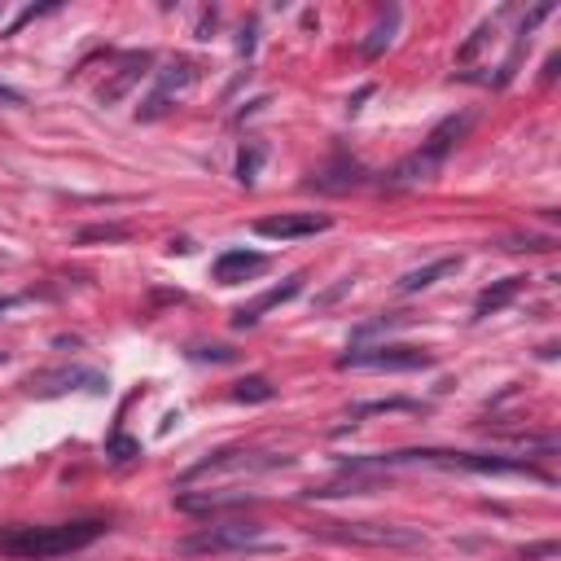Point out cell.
<instances>
[{"instance_id": "6da1fadb", "label": "cell", "mask_w": 561, "mask_h": 561, "mask_svg": "<svg viewBox=\"0 0 561 561\" xmlns=\"http://www.w3.org/2000/svg\"><path fill=\"white\" fill-rule=\"evenodd\" d=\"M105 535V522H58V526H10L0 531V552L10 557H66V552H79L88 544H97Z\"/></svg>"}, {"instance_id": "7a4b0ae2", "label": "cell", "mask_w": 561, "mask_h": 561, "mask_svg": "<svg viewBox=\"0 0 561 561\" xmlns=\"http://www.w3.org/2000/svg\"><path fill=\"white\" fill-rule=\"evenodd\" d=\"M277 539H264L255 522H211L176 544L180 557H238V552H277Z\"/></svg>"}, {"instance_id": "3957f363", "label": "cell", "mask_w": 561, "mask_h": 561, "mask_svg": "<svg viewBox=\"0 0 561 561\" xmlns=\"http://www.w3.org/2000/svg\"><path fill=\"white\" fill-rule=\"evenodd\" d=\"M466 132V119H447L412 158H404L395 171H391V189H408V184H421V180H430L438 167H443V158H447V150H452V141Z\"/></svg>"}, {"instance_id": "277c9868", "label": "cell", "mask_w": 561, "mask_h": 561, "mask_svg": "<svg viewBox=\"0 0 561 561\" xmlns=\"http://www.w3.org/2000/svg\"><path fill=\"white\" fill-rule=\"evenodd\" d=\"M320 535L343 539V544H373V548H425L421 531L391 526V522H324Z\"/></svg>"}, {"instance_id": "5b68a950", "label": "cell", "mask_w": 561, "mask_h": 561, "mask_svg": "<svg viewBox=\"0 0 561 561\" xmlns=\"http://www.w3.org/2000/svg\"><path fill=\"white\" fill-rule=\"evenodd\" d=\"M430 365H434V356L421 347H369V352L339 356V369H378V373H417Z\"/></svg>"}, {"instance_id": "8992f818", "label": "cell", "mask_w": 561, "mask_h": 561, "mask_svg": "<svg viewBox=\"0 0 561 561\" xmlns=\"http://www.w3.org/2000/svg\"><path fill=\"white\" fill-rule=\"evenodd\" d=\"M329 229H333V219L329 215H311V211L255 219V233L268 238V242H303V238H316V233H329Z\"/></svg>"}, {"instance_id": "52a82bcc", "label": "cell", "mask_w": 561, "mask_h": 561, "mask_svg": "<svg viewBox=\"0 0 561 561\" xmlns=\"http://www.w3.org/2000/svg\"><path fill=\"white\" fill-rule=\"evenodd\" d=\"M264 268H268V255H255V251H224L211 272H215L219 285H242V281L259 277Z\"/></svg>"}, {"instance_id": "ba28073f", "label": "cell", "mask_w": 561, "mask_h": 561, "mask_svg": "<svg viewBox=\"0 0 561 561\" xmlns=\"http://www.w3.org/2000/svg\"><path fill=\"white\" fill-rule=\"evenodd\" d=\"M193 79H197V66H193V62H171V66H167V75H163V88H158V92L145 101L141 119H158L163 110H167V101H171V97H180V92H184Z\"/></svg>"}, {"instance_id": "9c48e42d", "label": "cell", "mask_w": 561, "mask_h": 561, "mask_svg": "<svg viewBox=\"0 0 561 561\" xmlns=\"http://www.w3.org/2000/svg\"><path fill=\"white\" fill-rule=\"evenodd\" d=\"M298 290H303V272H294L285 285H272V290H264L255 303H246V307L233 316V324H238V329H251V324H259V320H264V311H272V307H281V303H290Z\"/></svg>"}, {"instance_id": "30bf717a", "label": "cell", "mask_w": 561, "mask_h": 561, "mask_svg": "<svg viewBox=\"0 0 561 561\" xmlns=\"http://www.w3.org/2000/svg\"><path fill=\"white\" fill-rule=\"evenodd\" d=\"M518 294H522V277H505V281H496L492 290H483V294H479V303H474V316H479V320H487V316L505 311V307H509Z\"/></svg>"}, {"instance_id": "8fae6325", "label": "cell", "mask_w": 561, "mask_h": 561, "mask_svg": "<svg viewBox=\"0 0 561 561\" xmlns=\"http://www.w3.org/2000/svg\"><path fill=\"white\" fill-rule=\"evenodd\" d=\"M457 268H461V259H434V264H425V268L399 277V294H421V290H430L438 277H452Z\"/></svg>"}, {"instance_id": "7c38bea8", "label": "cell", "mask_w": 561, "mask_h": 561, "mask_svg": "<svg viewBox=\"0 0 561 561\" xmlns=\"http://www.w3.org/2000/svg\"><path fill=\"white\" fill-rule=\"evenodd\" d=\"M184 513H215V509H238V505H251L246 492H233V496H180L176 500Z\"/></svg>"}, {"instance_id": "4fadbf2b", "label": "cell", "mask_w": 561, "mask_h": 561, "mask_svg": "<svg viewBox=\"0 0 561 561\" xmlns=\"http://www.w3.org/2000/svg\"><path fill=\"white\" fill-rule=\"evenodd\" d=\"M412 408H417L412 399H373V404H356L347 417L360 421V417H373V412H412Z\"/></svg>"}, {"instance_id": "5bb4252c", "label": "cell", "mask_w": 561, "mask_h": 561, "mask_svg": "<svg viewBox=\"0 0 561 561\" xmlns=\"http://www.w3.org/2000/svg\"><path fill=\"white\" fill-rule=\"evenodd\" d=\"M408 324V316H382V320H369V324H360L356 333H352V343H369L373 333H395V329H404Z\"/></svg>"}, {"instance_id": "9a60e30c", "label": "cell", "mask_w": 561, "mask_h": 561, "mask_svg": "<svg viewBox=\"0 0 561 561\" xmlns=\"http://www.w3.org/2000/svg\"><path fill=\"white\" fill-rule=\"evenodd\" d=\"M395 23H399V10H391V14H386V23H382V27H378V31H373L365 44H360V53H365V58H378V53L391 44V31H395Z\"/></svg>"}, {"instance_id": "2e32d148", "label": "cell", "mask_w": 561, "mask_h": 561, "mask_svg": "<svg viewBox=\"0 0 561 561\" xmlns=\"http://www.w3.org/2000/svg\"><path fill=\"white\" fill-rule=\"evenodd\" d=\"M233 399L238 404H264V399H272V386H268V378H246V382H238Z\"/></svg>"}, {"instance_id": "e0dca14e", "label": "cell", "mask_w": 561, "mask_h": 561, "mask_svg": "<svg viewBox=\"0 0 561 561\" xmlns=\"http://www.w3.org/2000/svg\"><path fill=\"white\" fill-rule=\"evenodd\" d=\"M101 238H105V242H124L128 229H124V224H105V229H84V233H79V242H101Z\"/></svg>"}, {"instance_id": "ac0fdd59", "label": "cell", "mask_w": 561, "mask_h": 561, "mask_svg": "<svg viewBox=\"0 0 561 561\" xmlns=\"http://www.w3.org/2000/svg\"><path fill=\"white\" fill-rule=\"evenodd\" d=\"M259 163H264V150H259V145H251V154H242V163H238V180H242V184H255Z\"/></svg>"}, {"instance_id": "d6986e66", "label": "cell", "mask_w": 561, "mask_h": 561, "mask_svg": "<svg viewBox=\"0 0 561 561\" xmlns=\"http://www.w3.org/2000/svg\"><path fill=\"white\" fill-rule=\"evenodd\" d=\"M557 66H561V58H557V53H552V58H548V66H544V84H548V79H552V75H557Z\"/></svg>"}, {"instance_id": "ffe728a7", "label": "cell", "mask_w": 561, "mask_h": 561, "mask_svg": "<svg viewBox=\"0 0 561 561\" xmlns=\"http://www.w3.org/2000/svg\"><path fill=\"white\" fill-rule=\"evenodd\" d=\"M0 101H10V105H23V97L14 88H0Z\"/></svg>"}, {"instance_id": "44dd1931", "label": "cell", "mask_w": 561, "mask_h": 561, "mask_svg": "<svg viewBox=\"0 0 561 561\" xmlns=\"http://www.w3.org/2000/svg\"><path fill=\"white\" fill-rule=\"evenodd\" d=\"M0 365H5V352H0Z\"/></svg>"}]
</instances>
